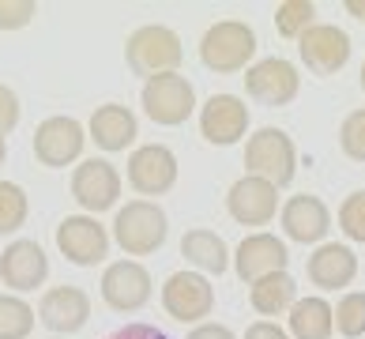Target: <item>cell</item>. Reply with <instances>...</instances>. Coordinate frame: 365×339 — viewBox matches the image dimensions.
Returning a JSON list of instances; mask_svg holds the SVG:
<instances>
[{
    "mask_svg": "<svg viewBox=\"0 0 365 339\" xmlns=\"http://www.w3.org/2000/svg\"><path fill=\"white\" fill-rule=\"evenodd\" d=\"M4 158H8V136L0 132V166H4Z\"/></svg>",
    "mask_w": 365,
    "mask_h": 339,
    "instance_id": "cell-37",
    "label": "cell"
},
{
    "mask_svg": "<svg viewBox=\"0 0 365 339\" xmlns=\"http://www.w3.org/2000/svg\"><path fill=\"white\" fill-rule=\"evenodd\" d=\"M256 57V31L245 19H219L200 38V61L215 76L249 72Z\"/></svg>",
    "mask_w": 365,
    "mask_h": 339,
    "instance_id": "cell-1",
    "label": "cell"
},
{
    "mask_svg": "<svg viewBox=\"0 0 365 339\" xmlns=\"http://www.w3.org/2000/svg\"><path fill=\"white\" fill-rule=\"evenodd\" d=\"M226 211H230V219L241 223V226H267L279 211V188L264 178L245 173V178H237L230 185Z\"/></svg>",
    "mask_w": 365,
    "mask_h": 339,
    "instance_id": "cell-16",
    "label": "cell"
},
{
    "mask_svg": "<svg viewBox=\"0 0 365 339\" xmlns=\"http://www.w3.org/2000/svg\"><path fill=\"white\" fill-rule=\"evenodd\" d=\"M339 147H343L346 158L365 162V110H354V113L343 117V125H339Z\"/></svg>",
    "mask_w": 365,
    "mask_h": 339,
    "instance_id": "cell-30",
    "label": "cell"
},
{
    "mask_svg": "<svg viewBox=\"0 0 365 339\" xmlns=\"http://www.w3.org/2000/svg\"><path fill=\"white\" fill-rule=\"evenodd\" d=\"M245 339H290V332H282L275 320H252L245 328Z\"/></svg>",
    "mask_w": 365,
    "mask_h": 339,
    "instance_id": "cell-34",
    "label": "cell"
},
{
    "mask_svg": "<svg viewBox=\"0 0 365 339\" xmlns=\"http://www.w3.org/2000/svg\"><path fill=\"white\" fill-rule=\"evenodd\" d=\"M38 320H42L53 335L68 339L72 332H79L91 320V298H87V290L68 287V283L49 287L42 294V302H38Z\"/></svg>",
    "mask_w": 365,
    "mask_h": 339,
    "instance_id": "cell-19",
    "label": "cell"
},
{
    "mask_svg": "<svg viewBox=\"0 0 365 339\" xmlns=\"http://www.w3.org/2000/svg\"><path fill=\"white\" fill-rule=\"evenodd\" d=\"M290 339H331L335 309L320 294H305L290 305Z\"/></svg>",
    "mask_w": 365,
    "mask_h": 339,
    "instance_id": "cell-23",
    "label": "cell"
},
{
    "mask_svg": "<svg viewBox=\"0 0 365 339\" xmlns=\"http://www.w3.org/2000/svg\"><path fill=\"white\" fill-rule=\"evenodd\" d=\"M188 339H237V335H234V328H226V324L204 320V324H196V328L188 332Z\"/></svg>",
    "mask_w": 365,
    "mask_h": 339,
    "instance_id": "cell-35",
    "label": "cell"
},
{
    "mask_svg": "<svg viewBox=\"0 0 365 339\" xmlns=\"http://www.w3.org/2000/svg\"><path fill=\"white\" fill-rule=\"evenodd\" d=\"M346 11H350L354 19H361V23H365V0H346Z\"/></svg>",
    "mask_w": 365,
    "mask_h": 339,
    "instance_id": "cell-36",
    "label": "cell"
},
{
    "mask_svg": "<svg viewBox=\"0 0 365 339\" xmlns=\"http://www.w3.org/2000/svg\"><path fill=\"white\" fill-rule=\"evenodd\" d=\"M335 332L346 339L365 335V290H346L335 305Z\"/></svg>",
    "mask_w": 365,
    "mask_h": 339,
    "instance_id": "cell-28",
    "label": "cell"
},
{
    "mask_svg": "<svg viewBox=\"0 0 365 339\" xmlns=\"http://www.w3.org/2000/svg\"><path fill=\"white\" fill-rule=\"evenodd\" d=\"M166 234H170V219L158 200H128L113 215V241L125 249V256L158 253L166 246Z\"/></svg>",
    "mask_w": 365,
    "mask_h": 339,
    "instance_id": "cell-2",
    "label": "cell"
},
{
    "mask_svg": "<svg viewBox=\"0 0 365 339\" xmlns=\"http://www.w3.org/2000/svg\"><path fill=\"white\" fill-rule=\"evenodd\" d=\"M87 147V128L79 125L76 117H46L42 125L34 128V158L49 170H64L79 162Z\"/></svg>",
    "mask_w": 365,
    "mask_h": 339,
    "instance_id": "cell-9",
    "label": "cell"
},
{
    "mask_svg": "<svg viewBox=\"0 0 365 339\" xmlns=\"http://www.w3.org/2000/svg\"><path fill=\"white\" fill-rule=\"evenodd\" d=\"M26 215H31V200H26L23 185H16V181H0V238L23 230Z\"/></svg>",
    "mask_w": 365,
    "mask_h": 339,
    "instance_id": "cell-27",
    "label": "cell"
},
{
    "mask_svg": "<svg viewBox=\"0 0 365 339\" xmlns=\"http://www.w3.org/2000/svg\"><path fill=\"white\" fill-rule=\"evenodd\" d=\"M120 196V173L113 162L106 158H83L72 173V200L83 208L87 215H102L117 208Z\"/></svg>",
    "mask_w": 365,
    "mask_h": 339,
    "instance_id": "cell-12",
    "label": "cell"
},
{
    "mask_svg": "<svg viewBox=\"0 0 365 339\" xmlns=\"http://www.w3.org/2000/svg\"><path fill=\"white\" fill-rule=\"evenodd\" d=\"M0 279H4V287H11L16 294L42 287V283L49 279L46 249L31 238H16L11 246H4V253H0Z\"/></svg>",
    "mask_w": 365,
    "mask_h": 339,
    "instance_id": "cell-18",
    "label": "cell"
},
{
    "mask_svg": "<svg viewBox=\"0 0 365 339\" xmlns=\"http://www.w3.org/2000/svg\"><path fill=\"white\" fill-rule=\"evenodd\" d=\"M297 57L313 76H335L350 61V34L335 23H313L297 38Z\"/></svg>",
    "mask_w": 365,
    "mask_h": 339,
    "instance_id": "cell-11",
    "label": "cell"
},
{
    "mask_svg": "<svg viewBox=\"0 0 365 339\" xmlns=\"http://www.w3.org/2000/svg\"><path fill=\"white\" fill-rule=\"evenodd\" d=\"M128 185L140 193V200L166 196L178 185V155L166 143H143L128 155Z\"/></svg>",
    "mask_w": 365,
    "mask_h": 339,
    "instance_id": "cell-10",
    "label": "cell"
},
{
    "mask_svg": "<svg viewBox=\"0 0 365 339\" xmlns=\"http://www.w3.org/2000/svg\"><path fill=\"white\" fill-rule=\"evenodd\" d=\"M136 136H140V121L128 106H120V102L98 106L87 121V140H94V147H102V151H110V155L132 147Z\"/></svg>",
    "mask_w": 365,
    "mask_h": 339,
    "instance_id": "cell-21",
    "label": "cell"
},
{
    "mask_svg": "<svg viewBox=\"0 0 365 339\" xmlns=\"http://www.w3.org/2000/svg\"><path fill=\"white\" fill-rule=\"evenodd\" d=\"M53 339H64V335H53Z\"/></svg>",
    "mask_w": 365,
    "mask_h": 339,
    "instance_id": "cell-39",
    "label": "cell"
},
{
    "mask_svg": "<svg viewBox=\"0 0 365 339\" xmlns=\"http://www.w3.org/2000/svg\"><path fill=\"white\" fill-rule=\"evenodd\" d=\"M162 309L181 324H204L215 313V287L200 271H173L162 283Z\"/></svg>",
    "mask_w": 365,
    "mask_h": 339,
    "instance_id": "cell-6",
    "label": "cell"
},
{
    "mask_svg": "<svg viewBox=\"0 0 365 339\" xmlns=\"http://www.w3.org/2000/svg\"><path fill=\"white\" fill-rule=\"evenodd\" d=\"M57 249L64 260L79 268H94L110 256V230L94 215H64L57 223Z\"/></svg>",
    "mask_w": 365,
    "mask_h": 339,
    "instance_id": "cell-8",
    "label": "cell"
},
{
    "mask_svg": "<svg viewBox=\"0 0 365 339\" xmlns=\"http://www.w3.org/2000/svg\"><path fill=\"white\" fill-rule=\"evenodd\" d=\"M16 125H19V94L0 84V132L8 136Z\"/></svg>",
    "mask_w": 365,
    "mask_h": 339,
    "instance_id": "cell-32",
    "label": "cell"
},
{
    "mask_svg": "<svg viewBox=\"0 0 365 339\" xmlns=\"http://www.w3.org/2000/svg\"><path fill=\"white\" fill-rule=\"evenodd\" d=\"M249 132V106L237 94H211L200 106V136L211 147H234Z\"/></svg>",
    "mask_w": 365,
    "mask_h": 339,
    "instance_id": "cell-14",
    "label": "cell"
},
{
    "mask_svg": "<svg viewBox=\"0 0 365 339\" xmlns=\"http://www.w3.org/2000/svg\"><path fill=\"white\" fill-rule=\"evenodd\" d=\"M279 219H282V234L290 241H297V246H324V238H328V230H331L328 203L313 193L290 196L279 208Z\"/></svg>",
    "mask_w": 365,
    "mask_h": 339,
    "instance_id": "cell-17",
    "label": "cell"
},
{
    "mask_svg": "<svg viewBox=\"0 0 365 339\" xmlns=\"http://www.w3.org/2000/svg\"><path fill=\"white\" fill-rule=\"evenodd\" d=\"M317 23V4L313 0H282V4L275 8V31L282 38H302L309 26Z\"/></svg>",
    "mask_w": 365,
    "mask_h": 339,
    "instance_id": "cell-26",
    "label": "cell"
},
{
    "mask_svg": "<svg viewBox=\"0 0 365 339\" xmlns=\"http://www.w3.org/2000/svg\"><path fill=\"white\" fill-rule=\"evenodd\" d=\"M98 290H102V302L110 309H117V313H136V309H143L151 302L155 279L140 260H113L102 271Z\"/></svg>",
    "mask_w": 365,
    "mask_h": 339,
    "instance_id": "cell-7",
    "label": "cell"
},
{
    "mask_svg": "<svg viewBox=\"0 0 365 339\" xmlns=\"http://www.w3.org/2000/svg\"><path fill=\"white\" fill-rule=\"evenodd\" d=\"M358 84H361V91H365V61H361V79H358Z\"/></svg>",
    "mask_w": 365,
    "mask_h": 339,
    "instance_id": "cell-38",
    "label": "cell"
},
{
    "mask_svg": "<svg viewBox=\"0 0 365 339\" xmlns=\"http://www.w3.org/2000/svg\"><path fill=\"white\" fill-rule=\"evenodd\" d=\"M38 16L34 0H0V31H23Z\"/></svg>",
    "mask_w": 365,
    "mask_h": 339,
    "instance_id": "cell-31",
    "label": "cell"
},
{
    "mask_svg": "<svg viewBox=\"0 0 365 339\" xmlns=\"http://www.w3.org/2000/svg\"><path fill=\"white\" fill-rule=\"evenodd\" d=\"M106 339H170L162 328H155V324H125V328H117L113 335H106Z\"/></svg>",
    "mask_w": 365,
    "mask_h": 339,
    "instance_id": "cell-33",
    "label": "cell"
},
{
    "mask_svg": "<svg viewBox=\"0 0 365 339\" xmlns=\"http://www.w3.org/2000/svg\"><path fill=\"white\" fill-rule=\"evenodd\" d=\"M34 309L19 294H0V339H31Z\"/></svg>",
    "mask_w": 365,
    "mask_h": 339,
    "instance_id": "cell-25",
    "label": "cell"
},
{
    "mask_svg": "<svg viewBox=\"0 0 365 339\" xmlns=\"http://www.w3.org/2000/svg\"><path fill=\"white\" fill-rule=\"evenodd\" d=\"M143 113L162 128H178L185 125L188 117L196 113V87L192 79L181 76V72H166V76H155L143 84Z\"/></svg>",
    "mask_w": 365,
    "mask_h": 339,
    "instance_id": "cell-5",
    "label": "cell"
},
{
    "mask_svg": "<svg viewBox=\"0 0 365 339\" xmlns=\"http://www.w3.org/2000/svg\"><path fill=\"white\" fill-rule=\"evenodd\" d=\"M181 57H185V49H181L178 31H170V26H162V23L136 26V31L128 34V42H125V61L136 76H143V84L155 79V76L178 72Z\"/></svg>",
    "mask_w": 365,
    "mask_h": 339,
    "instance_id": "cell-3",
    "label": "cell"
},
{
    "mask_svg": "<svg viewBox=\"0 0 365 339\" xmlns=\"http://www.w3.org/2000/svg\"><path fill=\"white\" fill-rule=\"evenodd\" d=\"M290 264V253H287V241L267 234V230H256V234H245L241 246L234 249V271L241 283H252L264 279V275H275V271H287Z\"/></svg>",
    "mask_w": 365,
    "mask_h": 339,
    "instance_id": "cell-15",
    "label": "cell"
},
{
    "mask_svg": "<svg viewBox=\"0 0 365 339\" xmlns=\"http://www.w3.org/2000/svg\"><path fill=\"white\" fill-rule=\"evenodd\" d=\"M339 230L350 241H361V246H365V188L350 193L339 203Z\"/></svg>",
    "mask_w": 365,
    "mask_h": 339,
    "instance_id": "cell-29",
    "label": "cell"
},
{
    "mask_svg": "<svg viewBox=\"0 0 365 339\" xmlns=\"http://www.w3.org/2000/svg\"><path fill=\"white\" fill-rule=\"evenodd\" d=\"M302 91V76L287 57H264L245 72V94L260 106H290Z\"/></svg>",
    "mask_w": 365,
    "mask_h": 339,
    "instance_id": "cell-13",
    "label": "cell"
},
{
    "mask_svg": "<svg viewBox=\"0 0 365 339\" xmlns=\"http://www.w3.org/2000/svg\"><path fill=\"white\" fill-rule=\"evenodd\" d=\"M249 302L260 317H279L290 313V305L297 302V283L290 271H275V275H264L249 287Z\"/></svg>",
    "mask_w": 365,
    "mask_h": 339,
    "instance_id": "cell-24",
    "label": "cell"
},
{
    "mask_svg": "<svg viewBox=\"0 0 365 339\" xmlns=\"http://www.w3.org/2000/svg\"><path fill=\"white\" fill-rule=\"evenodd\" d=\"M245 173L272 181L275 188H287L297 173V147L282 128L264 125L245 140Z\"/></svg>",
    "mask_w": 365,
    "mask_h": 339,
    "instance_id": "cell-4",
    "label": "cell"
},
{
    "mask_svg": "<svg viewBox=\"0 0 365 339\" xmlns=\"http://www.w3.org/2000/svg\"><path fill=\"white\" fill-rule=\"evenodd\" d=\"M305 275L320 290H346L350 283L358 279V256H354V249H350V246L324 241V246H317L313 256H309Z\"/></svg>",
    "mask_w": 365,
    "mask_h": 339,
    "instance_id": "cell-20",
    "label": "cell"
},
{
    "mask_svg": "<svg viewBox=\"0 0 365 339\" xmlns=\"http://www.w3.org/2000/svg\"><path fill=\"white\" fill-rule=\"evenodd\" d=\"M181 256H185L188 264H192V271H200V275H222V271L234 264L226 238L215 234V230H207V226L185 230V238H181Z\"/></svg>",
    "mask_w": 365,
    "mask_h": 339,
    "instance_id": "cell-22",
    "label": "cell"
}]
</instances>
